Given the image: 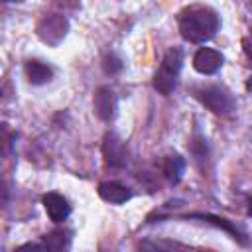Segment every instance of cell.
I'll list each match as a JSON object with an SVG mask.
<instances>
[{"label": "cell", "instance_id": "obj_8", "mask_svg": "<svg viewBox=\"0 0 252 252\" xmlns=\"http://www.w3.org/2000/svg\"><path fill=\"white\" fill-rule=\"evenodd\" d=\"M41 203H43V209L47 213V217L53 220V222H63L69 215H71V205L69 201L59 195V193H45L41 197Z\"/></svg>", "mask_w": 252, "mask_h": 252}, {"label": "cell", "instance_id": "obj_13", "mask_svg": "<svg viewBox=\"0 0 252 252\" xmlns=\"http://www.w3.org/2000/svg\"><path fill=\"white\" fill-rule=\"evenodd\" d=\"M161 169H163V175H165L171 183H179L181 177H183V171H185V159H183L179 154H167V156L163 158Z\"/></svg>", "mask_w": 252, "mask_h": 252}, {"label": "cell", "instance_id": "obj_14", "mask_svg": "<svg viewBox=\"0 0 252 252\" xmlns=\"http://www.w3.org/2000/svg\"><path fill=\"white\" fill-rule=\"evenodd\" d=\"M140 248L144 252H189L185 246L171 240H144Z\"/></svg>", "mask_w": 252, "mask_h": 252}, {"label": "cell", "instance_id": "obj_2", "mask_svg": "<svg viewBox=\"0 0 252 252\" xmlns=\"http://www.w3.org/2000/svg\"><path fill=\"white\" fill-rule=\"evenodd\" d=\"M183 67V49L181 47H171L167 49V53L163 55L156 75H154V89L161 94H171L175 85H177V77L181 73Z\"/></svg>", "mask_w": 252, "mask_h": 252}, {"label": "cell", "instance_id": "obj_6", "mask_svg": "<svg viewBox=\"0 0 252 252\" xmlns=\"http://www.w3.org/2000/svg\"><path fill=\"white\" fill-rule=\"evenodd\" d=\"M102 156L108 167L118 169L124 165L126 161V150H124V142L114 134V132H106L104 140H102Z\"/></svg>", "mask_w": 252, "mask_h": 252}, {"label": "cell", "instance_id": "obj_11", "mask_svg": "<svg viewBox=\"0 0 252 252\" xmlns=\"http://www.w3.org/2000/svg\"><path fill=\"white\" fill-rule=\"evenodd\" d=\"M24 71H26V77H28V81H30L32 85H45V83H49L51 77H53V69H51L49 65L41 63V61H37V59L26 61Z\"/></svg>", "mask_w": 252, "mask_h": 252}, {"label": "cell", "instance_id": "obj_7", "mask_svg": "<svg viewBox=\"0 0 252 252\" xmlns=\"http://www.w3.org/2000/svg\"><path fill=\"white\" fill-rule=\"evenodd\" d=\"M93 106H94V114L100 120L110 122L116 116V94H114V91L110 87H98L94 91Z\"/></svg>", "mask_w": 252, "mask_h": 252}, {"label": "cell", "instance_id": "obj_9", "mask_svg": "<svg viewBox=\"0 0 252 252\" xmlns=\"http://www.w3.org/2000/svg\"><path fill=\"white\" fill-rule=\"evenodd\" d=\"M98 195L102 201L112 203V205H122L132 199V191L118 181H102L98 185Z\"/></svg>", "mask_w": 252, "mask_h": 252}, {"label": "cell", "instance_id": "obj_4", "mask_svg": "<svg viewBox=\"0 0 252 252\" xmlns=\"http://www.w3.org/2000/svg\"><path fill=\"white\" fill-rule=\"evenodd\" d=\"M67 30H69V24H67V20H65L63 16H59V14H49V16H45V18L37 24V35H39V39L45 41L47 45H57V43L65 37Z\"/></svg>", "mask_w": 252, "mask_h": 252}, {"label": "cell", "instance_id": "obj_18", "mask_svg": "<svg viewBox=\"0 0 252 252\" xmlns=\"http://www.w3.org/2000/svg\"><path fill=\"white\" fill-rule=\"evenodd\" d=\"M199 252H213V250H199Z\"/></svg>", "mask_w": 252, "mask_h": 252}, {"label": "cell", "instance_id": "obj_3", "mask_svg": "<svg viewBox=\"0 0 252 252\" xmlns=\"http://www.w3.org/2000/svg\"><path fill=\"white\" fill-rule=\"evenodd\" d=\"M193 96L203 104L207 106L213 114H219V116H228L232 114L236 102L232 98V94L220 87V85H203V87H195L193 89Z\"/></svg>", "mask_w": 252, "mask_h": 252}, {"label": "cell", "instance_id": "obj_15", "mask_svg": "<svg viewBox=\"0 0 252 252\" xmlns=\"http://www.w3.org/2000/svg\"><path fill=\"white\" fill-rule=\"evenodd\" d=\"M102 69H104V73H108V75H116V73L122 71V61H120L114 53H106L104 59H102Z\"/></svg>", "mask_w": 252, "mask_h": 252}, {"label": "cell", "instance_id": "obj_17", "mask_svg": "<svg viewBox=\"0 0 252 252\" xmlns=\"http://www.w3.org/2000/svg\"><path fill=\"white\" fill-rule=\"evenodd\" d=\"M246 91H252V75H250V79L246 81Z\"/></svg>", "mask_w": 252, "mask_h": 252}, {"label": "cell", "instance_id": "obj_12", "mask_svg": "<svg viewBox=\"0 0 252 252\" xmlns=\"http://www.w3.org/2000/svg\"><path fill=\"white\" fill-rule=\"evenodd\" d=\"M71 232L65 228H55L43 236V248L47 252H69Z\"/></svg>", "mask_w": 252, "mask_h": 252}, {"label": "cell", "instance_id": "obj_5", "mask_svg": "<svg viewBox=\"0 0 252 252\" xmlns=\"http://www.w3.org/2000/svg\"><path fill=\"white\" fill-rule=\"evenodd\" d=\"M222 53L211 47H199L193 55V67L201 75H213L222 67Z\"/></svg>", "mask_w": 252, "mask_h": 252}, {"label": "cell", "instance_id": "obj_1", "mask_svg": "<svg viewBox=\"0 0 252 252\" xmlns=\"http://www.w3.org/2000/svg\"><path fill=\"white\" fill-rule=\"evenodd\" d=\"M220 28V20L215 10L207 6H191L185 8L179 16V32L183 39L191 43H205Z\"/></svg>", "mask_w": 252, "mask_h": 252}, {"label": "cell", "instance_id": "obj_16", "mask_svg": "<svg viewBox=\"0 0 252 252\" xmlns=\"http://www.w3.org/2000/svg\"><path fill=\"white\" fill-rule=\"evenodd\" d=\"M14 252H45V248L37 242H26V244L14 248Z\"/></svg>", "mask_w": 252, "mask_h": 252}, {"label": "cell", "instance_id": "obj_10", "mask_svg": "<svg viewBox=\"0 0 252 252\" xmlns=\"http://www.w3.org/2000/svg\"><path fill=\"white\" fill-rule=\"evenodd\" d=\"M185 219H201L203 222H211V224H215V226H219V228H222L224 232H228L234 240H238V242H242V244H246V238H244V232L238 228V226H234L230 220H226V219H222V217H217V215H211V213H191V215H187Z\"/></svg>", "mask_w": 252, "mask_h": 252}]
</instances>
